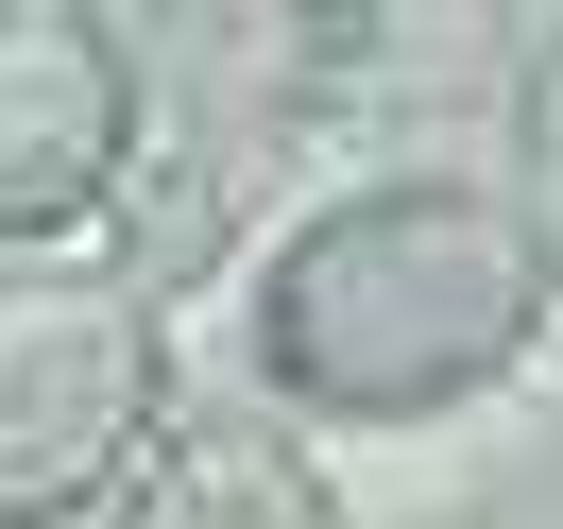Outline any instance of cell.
Wrapping results in <instances>:
<instances>
[{"mask_svg":"<svg viewBox=\"0 0 563 529\" xmlns=\"http://www.w3.org/2000/svg\"><path fill=\"white\" fill-rule=\"evenodd\" d=\"M547 324V274H529V222L461 172L410 188H342L274 240L256 274V376L290 410H342V427H427L461 393H495Z\"/></svg>","mask_w":563,"mask_h":529,"instance_id":"6da1fadb","label":"cell"},{"mask_svg":"<svg viewBox=\"0 0 563 529\" xmlns=\"http://www.w3.org/2000/svg\"><path fill=\"white\" fill-rule=\"evenodd\" d=\"M172 410V324L103 256H18L0 274V529L120 513Z\"/></svg>","mask_w":563,"mask_h":529,"instance_id":"7a4b0ae2","label":"cell"},{"mask_svg":"<svg viewBox=\"0 0 563 529\" xmlns=\"http://www.w3.org/2000/svg\"><path fill=\"white\" fill-rule=\"evenodd\" d=\"M137 154V69L86 0H0V240H69Z\"/></svg>","mask_w":563,"mask_h":529,"instance_id":"3957f363","label":"cell"},{"mask_svg":"<svg viewBox=\"0 0 563 529\" xmlns=\"http://www.w3.org/2000/svg\"><path fill=\"white\" fill-rule=\"evenodd\" d=\"M120 529H342V495L308 478L290 427L222 410V427H154V461L120 478Z\"/></svg>","mask_w":563,"mask_h":529,"instance_id":"277c9868","label":"cell"},{"mask_svg":"<svg viewBox=\"0 0 563 529\" xmlns=\"http://www.w3.org/2000/svg\"><path fill=\"white\" fill-rule=\"evenodd\" d=\"M512 154H529V274H547L563 290V52H547V69H529V103H512Z\"/></svg>","mask_w":563,"mask_h":529,"instance_id":"5b68a950","label":"cell"}]
</instances>
